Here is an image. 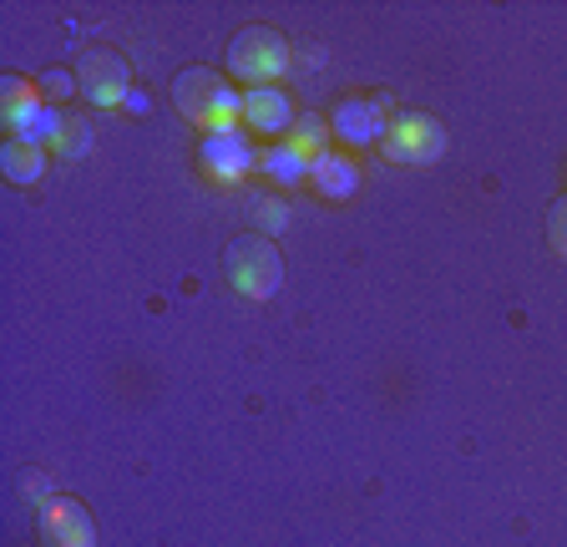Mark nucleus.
I'll return each instance as SVG.
<instances>
[{
    "instance_id": "nucleus-7",
    "label": "nucleus",
    "mask_w": 567,
    "mask_h": 547,
    "mask_svg": "<svg viewBox=\"0 0 567 547\" xmlns=\"http://www.w3.org/2000/svg\"><path fill=\"white\" fill-rule=\"evenodd\" d=\"M198 163L208 167V178H213V183L234 188V183H244V178H248V167L259 163V153L248 147V132H244V127H234V132H203Z\"/></svg>"
},
{
    "instance_id": "nucleus-2",
    "label": "nucleus",
    "mask_w": 567,
    "mask_h": 547,
    "mask_svg": "<svg viewBox=\"0 0 567 547\" xmlns=\"http://www.w3.org/2000/svg\"><path fill=\"white\" fill-rule=\"evenodd\" d=\"M289 61H295V51H289V41L274 25H248L228 47V72L248 86H274L289 72Z\"/></svg>"
},
{
    "instance_id": "nucleus-12",
    "label": "nucleus",
    "mask_w": 567,
    "mask_h": 547,
    "mask_svg": "<svg viewBox=\"0 0 567 547\" xmlns=\"http://www.w3.org/2000/svg\"><path fill=\"white\" fill-rule=\"evenodd\" d=\"M0 167H6V178H11V183L31 188V183H41V173H47V147L25 143V137H11V143H6V153H0Z\"/></svg>"
},
{
    "instance_id": "nucleus-9",
    "label": "nucleus",
    "mask_w": 567,
    "mask_h": 547,
    "mask_svg": "<svg viewBox=\"0 0 567 547\" xmlns=\"http://www.w3.org/2000/svg\"><path fill=\"white\" fill-rule=\"evenodd\" d=\"M295 107H289V96L279 86H248L244 92V127L248 132H264V137H284V132H295Z\"/></svg>"
},
{
    "instance_id": "nucleus-16",
    "label": "nucleus",
    "mask_w": 567,
    "mask_h": 547,
    "mask_svg": "<svg viewBox=\"0 0 567 547\" xmlns=\"http://www.w3.org/2000/svg\"><path fill=\"white\" fill-rule=\"evenodd\" d=\"M254 214H259V224L269 228V234H284V228H289V203L284 198H254Z\"/></svg>"
},
{
    "instance_id": "nucleus-17",
    "label": "nucleus",
    "mask_w": 567,
    "mask_h": 547,
    "mask_svg": "<svg viewBox=\"0 0 567 547\" xmlns=\"http://www.w3.org/2000/svg\"><path fill=\"white\" fill-rule=\"evenodd\" d=\"M553 249L567 259V203H557L553 208Z\"/></svg>"
},
{
    "instance_id": "nucleus-11",
    "label": "nucleus",
    "mask_w": 567,
    "mask_h": 547,
    "mask_svg": "<svg viewBox=\"0 0 567 547\" xmlns=\"http://www.w3.org/2000/svg\"><path fill=\"white\" fill-rule=\"evenodd\" d=\"M309 183H315L319 198L344 203L354 188H360V167H354L344 153H319L315 167H309Z\"/></svg>"
},
{
    "instance_id": "nucleus-1",
    "label": "nucleus",
    "mask_w": 567,
    "mask_h": 547,
    "mask_svg": "<svg viewBox=\"0 0 567 547\" xmlns=\"http://www.w3.org/2000/svg\"><path fill=\"white\" fill-rule=\"evenodd\" d=\"M173 102H177V112L188 122H198L203 132L244 127V92H234V86L218 72H208V66H193V72L177 76Z\"/></svg>"
},
{
    "instance_id": "nucleus-15",
    "label": "nucleus",
    "mask_w": 567,
    "mask_h": 547,
    "mask_svg": "<svg viewBox=\"0 0 567 547\" xmlns=\"http://www.w3.org/2000/svg\"><path fill=\"white\" fill-rule=\"evenodd\" d=\"M92 143H96L92 122H86V117H76V112H66V127H61V137H56V157H66V163H76V157H86V153H92Z\"/></svg>"
},
{
    "instance_id": "nucleus-18",
    "label": "nucleus",
    "mask_w": 567,
    "mask_h": 547,
    "mask_svg": "<svg viewBox=\"0 0 567 547\" xmlns=\"http://www.w3.org/2000/svg\"><path fill=\"white\" fill-rule=\"evenodd\" d=\"M127 107H132V112H147V92H137V86H132V96H127Z\"/></svg>"
},
{
    "instance_id": "nucleus-13",
    "label": "nucleus",
    "mask_w": 567,
    "mask_h": 547,
    "mask_svg": "<svg viewBox=\"0 0 567 547\" xmlns=\"http://www.w3.org/2000/svg\"><path fill=\"white\" fill-rule=\"evenodd\" d=\"M259 167L269 173L274 183H284V188H299V183H309V167L315 163H309L295 143H279V147H269V153L259 157Z\"/></svg>"
},
{
    "instance_id": "nucleus-10",
    "label": "nucleus",
    "mask_w": 567,
    "mask_h": 547,
    "mask_svg": "<svg viewBox=\"0 0 567 547\" xmlns=\"http://www.w3.org/2000/svg\"><path fill=\"white\" fill-rule=\"evenodd\" d=\"M0 96H6V102H0V112H6V127H11L16 137H31V127L41 122V112L51 107L47 96L35 92L31 82H21V76H6Z\"/></svg>"
},
{
    "instance_id": "nucleus-3",
    "label": "nucleus",
    "mask_w": 567,
    "mask_h": 547,
    "mask_svg": "<svg viewBox=\"0 0 567 547\" xmlns=\"http://www.w3.org/2000/svg\"><path fill=\"white\" fill-rule=\"evenodd\" d=\"M380 153L401 167H425L446 153V132H441L436 117H425V112H395Z\"/></svg>"
},
{
    "instance_id": "nucleus-5",
    "label": "nucleus",
    "mask_w": 567,
    "mask_h": 547,
    "mask_svg": "<svg viewBox=\"0 0 567 547\" xmlns=\"http://www.w3.org/2000/svg\"><path fill=\"white\" fill-rule=\"evenodd\" d=\"M76 86H82V96L92 107H122L132 96V66L117 51L92 47L76 56Z\"/></svg>"
},
{
    "instance_id": "nucleus-14",
    "label": "nucleus",
    "mask_w": 567,
    "mask_h": 547,
    "mask_svg": "<svg viewBox=\"0 0 567 547\" xmlns=\"http://www.w3.org/2000/svg\"><path fill=\"white\" fill-rule=\"evenodd\" d=\"M330 132H334L330 122H324V117H315V112H309V117H299V122H295V132H289V143H295L299 153H305L309 163H315L319 153H330Z\"/></svg>"
},
{
    "instance_id": "nucleus-6",
    "label": "nucleus",
    "mask_w": 567,
    "mask_h": 547,
    "mask_svg": "<svg viewBox=\"0 0 567 547\" xmlns=\"http://www.w3.org/2000/svg\"><path fill=\"white\" fill-rule=\"evenodd\" d=\"M390 96H344L340 107H334L330 127L340 143L350 147H370V143H385V132H390Z\"/></svg>"
},
{
    "instance_id": "nucleus-8",
    "label": "nucleus",
    "mask_w": 567,
    "mask_h": 547,
    "mask_svg": "<svg viewBox=\"0 0 567 547\" xmlns=\"http://www.w3.org/2000/svg\"><path fill=\"white\" fill-rule=\"evenodd\" d=\"M41 533L51 537V547H96L92 517H86L82 502H71V497L41 502Z\"/></svg>"
},
{
    "instance_id": "nucleus-4",
    "label": "nucleus",
    "mask_w": 567,
    "mask_h": 547,
    "mask_svg": "<svg viewBox=\"0 0 567 547\" xmlns=\"http://www.w3.org/2000/svg\"><path fill=\"white\" fill-rule=\"evenodd\" d=\"M228 279L248 299H274L284 285V259L269 238H238L228 249Z\"/></svg>"
}]
</instances>
